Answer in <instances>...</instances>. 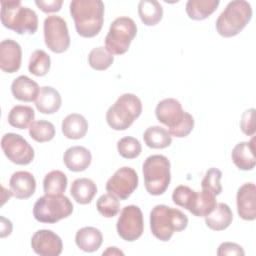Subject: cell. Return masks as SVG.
Wrapping results in <instances>:
<instances>
[{"label":"cell","mask_w":256,"mask_h":256,"mask_svg":"<svg viewBox=\"0 0 256 256\" xmlns=\"http://www.w3.org/2000/svg\"><path fill=\"white\" fill-rule=\"evenodd\" d=\"M31 247L40 256H58L62 253L63 243L61 238L52 230L41 229L33 234Z\"/></svg>","instance_id":"5bb4252c"},{"label":"cell","mask_w":256,"mask_h":256,"mask_svg":"<svg viewBox=\"0 0 256 256\" xmlns=\"http://www.w3.org/2000/svg\"><path fill=\"white\" fill-rule=\"evenodd\" d=\"M96 208L103 217L112 218L119 213L120 203L115 195L106 193L98 198L96 202Z\"/></svg>","instance_id":"e575fe53"},{"label":"cell","mask_w":256,"mask_h":256,"mask_svg":"<svg viewBox=\"0 0 256 256\" xmlns=\"http://www.w3.org/2000/svg\"><path fill=\"white\" fill-rule=\"evenodd\" d=\"M222 178V172L215 167L208 169L201 181L202 190H206L214 194L219 195L222 192V185L220 180Z\"/></svg>","instance_id":"8d00e7d4"},{"label":"cell","mask_w":256,"mask_h":256,"mask_svg":"<svg viewBox=\"0 0 256 256\" xmlns=\"http://www.w3.org/2000/svg\"><path fill=\"white\" fill-rule=\"evenodd\" d=\"M12 232V223L10 220L1 216V237L9 236Z\"/></svg>","instance_id":"b9f144b4"},{"label":"cell","mask_w":256,"mask_h":256,"mask_svg":"<svg viewBox=\"0 0 256 256\" xmlns=\"http://www.w3.org/2000/svg\"><path fill=\"white\" fill-rule=\"evenodd\" d=\"M216 204V196L209 191L202 190L201 192H195L188 211L194 216L205 217L212 212Z\"/></svg>","instance_id":"484cf974"},{"label":"cell","mask_w":256,"mask_h":256,"mask_svg":"<svg viewBox=\"0 0 256 256\" xmlns=\"http://www.w3.org/2000/svg\"><path fill=\"white\" fill-rule=\"evenodd\" d=\"M114 61V56L103 46L93 48L88 55V63L91 68L97 71L108 69Z\"/></svg>","instance_id":"d6a6232c"},{"label":"cell","mask_w":256,"mask_h":256,"mask_svg":"<svg viewBox=\"0 0 256 256\" xmlns=\"http://www.w3.org/2000/svg\"><path fill=\"white\" fill-rule=\"evenodd\" d=\"M195 192L196 191L192 190L188 186L179 185L173 191L172 200L176 205L188 210L191 205L192 199L195 195Z\"/></svg>","instance_id":"74e56055"},{"label":"cell","mask_w":256,"mask_h":256,"mask_svg":"<svg viewBox=\"0 0 256 256\" xmlns=\"http://www.w3.org/2000/svg\"><path fill=\"white\" fill-rule=\"evenodd\" d=\"M103 242L101 231L95 227H83L76 232L75 243L84 252L97 251Z\"/></svg>","instance_id":"7402d4cb"},{"label":"cell","mask_w":256,"mask_h":256,"mask_svg":"<svg viewBox=\"0 0 256 256\" xmlns=\"http://www.w3.org/2000/svg\"><path fill=\"white\" fill-rule=\"evenodd\" d=\"M28 129L30 137L39 143L48 142L55 136V127L47 120L34 121Z\"/></svg>","instance_id":"836d02e7"},{"label":"cell","mask_w":256,"mask_h":256,"mask_svg":"<svg viewBox=\"0 0 256 256\" xmlns=\"http://www.w3.org/2000/svg\"><path fill=\"white\" fill-rule=\"evenodd\" d=\"M138 14L146 26H154L161 21L163 8L156 0H142L138 4Z\"/></svg>","instance_id":"83f0119b"},{"label":"cell","mask_w":256,"mask_h":256,"mask_svg":"<svg viewBox=\"0 0 256 256\" xmlns=\"http://www.w3.org/2000/svg\"><path fill=\"white\" fill-rule=\"evenodd\" d=\"M35 112L30 106L16 105L8 114V123L18 129L29 128L34 122Z\"/></svg>","instance_id":"f546056e"},{"label":"cell","mask_w":256,"mask_h":256,"mask_svg":"<svg viewBox=\"0 0 256 256\" xmlns=\"http://www.w3.org/2000/svg\"><path fill=\"white\" fill-rule=\"evenodd\" d=\"M233 220V213L225 203H217L215 208L207 216L205 223L207 227L214 231H222L230 226Z\"/></svg>","instance_id":"603a6c76"},{"label":"cell","mask_w":256,"mask_h":256,"mask_svg":"<svg viewBox=\"0 0 256 256\" xmlns=\"http://www.w3.org/2000/svg\"><path fill=\"white\" fill-rule=\"evenodd\" d=\"M254 142L255 140L252 138L249 142H240L233 148L231 153L232 161L240 170L248 171L255 167L256 157Z\"/></svg>","instance_id":"ac0fdd59"},{"label":"cell","mask_w":256,"mask_h":256,"mask_svg":"<svg viewBox=\"0 0 256 256\" xmlns=\"http://www.w3.org/2000/svg\"><path fill=\"white\" fill-rule=\"evenodd\" d=\"M157 120L167 126L171 136L183 138L188 136L194 128V118L185 112L181 103L174 98L161 100L155 109Z\"/></svg>","instance_id":"7a4b0ae2"},{"label":"cell","mask_w":256,"mask_h":256,"mask_svg":"<svg viewBox=\"0 0 256 256\" xmlns=\"http://www.w3.org/2000/svg\"><path fill=\"white\" fill-rule=\"evenodd\" d=\"M61 128L62 133L66 138L77 140L86 135L88 130V122L81 114L72 113L63 119Z\"/></svg>","instance_id":"cb8c5ba5"},{"label":"cell","mask_w":256,"mask_h":256,"mask_svg":"<svg viewBox=\"0 0 256 256\" xmlns=\"http://www.w3.org/2000/svg\"><path fill=\"white\" fill-rule=\"evenodd\" d=\"M188 217L179 209L167 205H156L150 212V229L160 241H169L174 232L186 229Z\"/></svg>","instance_id":"3957f363"},{"label":"cell","mask_w":256,"mask_h":256,"mask_svg":"<svg viewBox=\"0 0 256 256\" xmlns=\"http://www.w3.org/2000/svg\"><path fill=\"white\" fill-rule=\"evenodd\" d=\"M40 88L37 82L25 75L15 78L11 84V92L14 98L19 101L32 102L36 100Z\"/></svg>","instance_id":"ffe728a7"},{"label":"cell","mask_w":256,"mask_h":256,"mask_svg":"<svg viewBox=\"0 0 256 256\" xmlns=\"http://www.w3.org/2000/svg\"><path fill=\"white\" fill-rule=\"evenodd\" d=\"M10 191L17 199H28L36 190V180L28 171H16L9 180Z\"/></svg>","instance_id":"e0dca14e"},{"label":"cell","mask_w":256,"mask_h":256,"mask_svg":"<svg viewBox=\"0 0 256 256\" xmlns=\"http://www.w3.org/2000/svg\"><path fill=\"white\" fill-rule=\"evenodd\" d=\"M255 112L254 108H250L242 114L240 128L247 136H253L255 134Z\"/></svg>","instance_id":"f35d334b"},{"label":"cell","mask_w":256,"mask_h":256,"mask_svg":"<svg viewBox=\"0 0 256 256\" xmlns=\"http://www.w3.org/2000/svg\"><path fill=\"white\" fill-rule=\"evenodd\" d=\"M22 50L18 42L5 39L0 43V68L6 73H14L20 69Z\"/></svg>","instance_id":"2e32d148"},{"label":"cell","mask_w":256,"mask_h":256,"mask_svg":"<svg viewBox=\"0 0 256 256\" xmlns=\"http://www.w3.org/2000/svg\"><path fill=\"white\" fill-rule=\"evenodd\" d=\"M102 255H124V253L117 247H108L107 250L103 251Z\"/></svg>","instance_id":"7bdbcfd3"},{"label":"cell","mask_w":256,"mask_h":256,"mask_svg":"<svg viewBox=\"0 0 256 256\" xmlns=\"http://www.w3.org/2000/svg\"><path fill=\"white\" fill-rule=\"evenodd\" d=\"M46 46L54 53H63L70 46V36L66 21L60 16L51 15L45 18L43 24Z\"/></svg>","instance_id":"30bf717a"},{"label":"cell","mask_w":256,"mask_h":256,"mask_svg":"<svg viewBox=\"0 0 256 256\" xmlns=\"http://www.w3.org/2000/svg\"><path fill=\"white\" fill-rule=\"evenodd\" d=\"M50 66V56L44 50L38 49L31 54L28 65V70L31 74L37 77L45 76L49 72Z\"/></svg>","instance_id":"1f68e13d"},{"label":"cell","mask_w":256,"mask_h":256,"mask_svg":"<svg viewBox=\"0 0 256 256\" xmlns=\"http://www.w3.org/2000/svg\"><path fill=\"white\" fill-rule=\"evenodd\" d=\"M219 3V0H188L185 10L190 19L200 21L208 18Z\"/></svg>","instance_id":"4316f807"},{"label":"cell","mask_w":256,"mask_h":256,"mask_svg":"<svg viewBox=\"0 0 256 256\" xmlns=\"http://www.w3.org/2000/svg\"><path fill=\"white\" fill-rule=\"evenodd\" d=\"M252 18L250 3L244 0H234L227 4L218 16L215 26L219 35L225 38L239 34Z\"/></svg>","instance_id":"5b68a950"},{"label":"cell","mask_w":256,"mask_h":256,"mask_svg":"<svg viewBox=\"0 0 256 256\" xmlns=\"http://www.w3.org/2000/svg\"><path fill=\"white\" fill-rule=\"evenodd\" d=\"M118 235L125 241L133 242L141 237L144 231L143 213L136 205L125 206L117 220Z\"/></svg>","instance_id":"8fae6325"},{"label":"cell","mask_w":256,"mask_h":256,"mask_svg":"<svg viewBox=\"0 0 256 256\" xmlns=\"http://www.w3.org/2000/svg\"><path fill=\"white\" fill-rule=\"evenodd\" d=\"M237 212L240 218L246 221L256 219V187L252 182L244 183L236 195Z\"/></svg>","instance_id":"9a60e30c"},{"label":"cell","mask_w":256,"mask_h":256,"mask_svg":"<svg viewBox=\"0 0 256 256\" xmlns=\"http://www.w3.org/2000/svg\"><path fill=\"white\" fill-rule=\"evenodd\" d=\"M0 18L5 28L17 34H34L38 29L37 14L20 0H2Z\"/></svg>","instance_id":"277c9868"},{"label":"cell","mask_w":256,"mask_h":256,"mask_svg":"<svg viewBox=\"0 0 256 256\" xmlns=\"http://www.w3.org/2000/svg\"><path fill=\"white\" fill-rule=\"evenodd\" d=\"M1 148L8 160L14 164L28 165L34 159V149L19 134H4L1 139Z\"/></svg>","instance_id":"7c38bea8"},{"label":"cell","mask_w":256,"mask_h":256,"mask_svg":"<svg viewBox=\"0 0 256 256\" xmlns=\"http://www.w3.org/2000/svg\"><path fill=\"white\" fill-rule=\"evenodd\" d=\"M92 161L91 152L83 146H73L68 148L63 155L65 166L73 172L86 170Z\"/></svg>","instance_id":"d6986e66"},{"label":"cell","mask_w":256,"mask_h":256,"mask_svg":"<svg viewBox=\"0 0 256 256\" xmlns=\"http://www.w3.org/2000/svg\"><path fill=\"white\" fill-rule=\"evenodd\" d=\"M138 186V175L131 167L119 168L107 181L106 190L120 200H126Z\"/></svg>","instance_id":"4fadbf2b"},{"label":"cell","mask_w":256,"mask_h":256,"mask_svg":"<svg viewBox=\"0 0 256 256\" xmlns=\"http://www.w3.org/2000/svg\"><path fill=\"white\" fill-rule=\"evenodd\" d=\"M136 34L137 26L133 19L126 16L118 17L110 25L105 37V48L112 55H122L128 51Z\"/></svg>","instance_id":"9c48e42d"},{"label":"cell","mask_w":256,"mask_h":256,"mask_svg":"<svg viewBox=\"0 0 256 256\" xmlns=\"http://www.w3.org/2000/svg\"><path fill=\"white\" fill-rule=\"evenodd\" d=\"M117 150L120 156L125 159H134L141 154L142 147L138 139L126 136L117 142Z\"/></svg>","instance_id":"d590c367"},{"label":"cell","mask_w":256,"mask_h":256,"mask_svg":"<svg viewBox=\"0 0 256 256\" xmlns=\"http://www.w3.org/2000/svg\"><path fill=\"white\" fill-rule=\"evenodd\" d=\"M218 256H226V255H237L244 256L245 252L243 248L234 242H223L219 245L217 250Z\"/></svg>","instance_id":"ab89813d"},{"label":"cell","mask_w":256,"mask_h":256,"mask_svg":"<svg viewBox=\"0 0 256 256\" xmlns=\"http://www.w3.org/2000/svg\"><path fill=\"white\" fill-rule=\"evenodd\" d=\"M73 212V204L65 195H47L37 199L33 206V216L41 223L53 224L67 218Z\"/></svg>","instance_id":"ba28073f"},{"label":"cell","mask_w":256,"mask_h":256,"mask_svg":"<svg viewBox=\"0 0 256 256\" xmlns=\"http://www.w3.org/2000/svg\"><path fill=\"white\" fill-rule=\"evenodd\" d=\"M141 112L142 103L139 97L132 93H125L109 107L106 112V121L112 129L123 131L133 124Z\"/></svg>","instance_id":"8992f818"},{"label":"cell","mask_w":256,"mask_h":256,"mask_svg":"<svg viewBox=\"0 0 256 256\" xmlns=\"http://www.w3.org/2000/svg\"><path fill=\"white\" fill-rule=\"evenodd\" d=\"M35 4L44 13H53L60 11L63 1L62 0H36Z\"/></svg>","instance_id":"60d3db41"},{"label":"cell","mask_w":256,"mask_h":256,"mask_svg":"<svg viewBox=\"0 0 256 256\" xmlns=\"http://www.w3.org/2000/svg\"><path fill=\"white\" fill-rule=\"evenodd\" d=\"M68 184L67 176L60 170L47 173L43 180V190L47 195H62Z\"/></svg>","instance_id":"4dcf8cb0"},{"label":"cell","mask_w":256,"mask_h":256,"mask_svg":"<svg viewBox=\"0 0 256 256\" xmlns=\"http://www.w3.org/2000/svg\"><path fill=\"white\" fill-rule=\"evenodd\" d=\"M62 104V99L59 92L50 86L40 88L39 94L35 100L37 110L43 114L56 113Z\"/></svg>","instance_id":"44dd1931"},{"label":"cell","mask_w":256,"mask_h":256,"mask_svg":"<svg viewBox=\"0 0 256 256\" xmlns=\"http://www.w3.org/2000/svg\"><path fill=\"white\" fill-rule=\"evenodd\" d=\"M97 193L96 184L88 178L75 179L70 188V194L73 199L82 205L89 204Z\"/></svg>","instance_id":"d4e9b609"},{"label":"cell","mask_w":256,"mask_h":256,"mask_svg":"<svg viewBox=\"0 0 256 256\" xmlns=\"http://www.w3.org/2000/svg\"><path fill=\"white\" fill-rule=\"evenodd\" d=\"M146 191L154 196L163 194L171 180L170 161L164 155L147 157L142 166Z\"/></svg>","instance_id":"52a82bcc"},{"label":"cell","mask_w":256,"mask_h":256,"mask_svg":"<svg viewBox=\"0 0 256 256\" xmlns=\"http://www.w3.org/2000/svg\"><path fill=\"white\" fill-rule=\"evenodd\" d=\"M70 14L77 33L84 38L96 36L104 22V3L100 0H72Z\"/></svg>","instance_id":"6da1fadb"},{"label":"cell","mask_w":256,"mask_h":256,"mask_svg":"<svg viewBox=\"0 0 256 256\" xmlns=\"http://www.w3.org/2000/svg\"><path fill=\"white\" fill-rule=\"evenodd\" d=\"M145 144L149 148L163 149L171 145L172 136L167 129L160 126H151L143 134Z\"/></svg>","instance_id":"f1b7e54d"}]
</instances>
